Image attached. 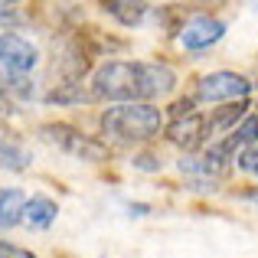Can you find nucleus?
Wrapping results in <instances>:
<instances>
[{"instance_id": "obj_1", "label": "nucleus", "mask_w": 258, "mask_h": 258, "mask_svg": "<svg viewBox=\"0 0 258 258\" xmlns=\"http://www.w3.org/2000/svg\"><path fill=\"white\" fill-rule=\"evenodd\" d=\"M92 98L98 101H157L176 88V72L167 62L108 59L92 72Z\"/></svg>"}, {"instance_id": "obj_2", "label": "nucleus", "mask_w": 258, "mask_h": 258, "mask_svg": "<svg viewBox=\"0 0 258 258\" xmlns=\"http://www.w3.org/2000/svg\"><path fill=\"white\" fill-rule=\"evenodd\" d=\"M98 127L114 144H151L164 131V111L154 101H118L101 111Z\"/></svg>"}, {"instance_id": "obj_3", "label": "nucleus", "mask_w": 258, "mask_h": 258, "mask_svg": "<svg viewBox=\"0 0 258 258\" xmlns=\"http://www.w3.org/2000/svg\"><path fill=\"white\" fill-rule=\"evenodd\" d=\"M39 138L46 141L49 147L69 154L76 160H85V164H105L111 157L105 141L92 138V134L79 131L76 124H66V121H49V124H39Z\"/></svg>"}, {"instance_id": "obj_4", "label": "nucleus", "mask_w": 258, "mask_h": 258, "mask_svg": "<svg viewBox=\"0 0 258 258\" xmlns=\"http://www.w3.org/2000/svg\"><path fill=\"white\" fill-rule=\"evenodd\" d=\"M92 56L95 46L85 43V33H72L52 46V76L59 82H82L92 69Z\"/></svg>"}, {"instance_id": "obj_5", "label": "nucleus", "mask_w": 258, "mask_h": 258, "mask_svg": "<svg viewBox=\"0 0 258 258\" xmlns=\"http://www.w3.org/2000/svg\"><path fill=\"white\" fill-rule=\"evenodd\" d=\"M255 82L245 79L242 72H232V69H219V72H209L196 82V101L203 105H222V101H239V98H248L252 95Z\"/></svg>"}, {"instance_id": "obj_6", "label": "nucleus", "mask_w": 258, "mask_h": 258, "mask_svg": "<svg viewBox=\"0 0 258 258\" xmlns=\"http://www.w3.org/2000/svg\"><path fill=\"white\" fill-rule=\"evenodd\" d=\"M222 36H226V20L213 17V13H193L180 23V46L189 56L209 52Z\"/></svg>"}, {"instance_id": "obj_7", "label": "nucleus", "mask_w": 258, "mask_h": 258, "mask_svg": "<svg viewBox=\"0 0 258 258\" xmlns=\"http://www.w3.org/2000/svg\"><path fill=\"white\" fill-rule=\"evenodd\" d=\"M229 167H232V160L226 157V154L219 151V147H206V151H186L180 160H176V170H180L186 180H219L229 173Z\"/></svg>"}, {"instance_id": "obj_8", "label": "nucleus", "mask_w": 258, "mask_h": 258, "mask_svg": "<svg viewBox=\"0 0 258 258\" xmlns=\"http://www.w3.org/2000/svg\"><path fill=\"white\" fill-rule=\"evenodd\" d=\"M36 66H39V49L30 39L13 30H0V69L36 72Z\"/></svg>"}, {"instance_id": "obj_9", "label": "nucleus", "mask_w": 258, "mask_h": 258, "mask_svg": "<svg viewBox=\"0 0 258 258\" xmlns=\"http://www.w3.org/2000/svg\"><path fill=\"white\" fill-rule=\"evenodd\" d=\"M252 111V101L248 98H239V101H222V105H216L209 114H203V134H206V141H219L226 138L229 131H232L235 124H239L245 114Z\"/></svg>"}, {"instance_id": "obj_10", "label": "nucleus", "mask_w": 258, "mask_h": 258, "mask_svg": "<svg viewBox=\"0 0 258 258\" xmlns=\"http://www.w3.org/2000/svg\"><path fill=\"white\" fill-rule=\"evenodd\" d=\"M164 138L170 141L173 147L186 151H200L206 144V134H203V114L200 111H186L180 118H170V124L164 127Z\"/></svg>"}, {"instance_id": "obj_11", "label": "nucleus", "mask_w": 258, "mask_h": 258, "mask_svg": "<svg viewBox=\"0 0 258 258\" xmlns=\"http://www.w3.org/2000/svg\"><path fill=\"white\" fill-rule=\"evenodd\" d=\"M56 216H59L56 200H49V196H43V193L26 196V206H23V226H26V229L46 232V229L56 222Z\"/></svg>"}, {"instance_id": "obj_12", "label": "nucleus", "mask_w": 258, "mask_h": 258, "mask_svg": "<svg viewBox=\"0 0 258 258\" xmlns=\"http://www.w3.org/2000/svg\"><path fill=\"white\" fill-rule=\"evenodd\" d=\"M0 167L13 173H23L33 167V151L10 131H0Z\"/></svg>"}, {"instance_id": "obj_13", "label": "nucleus", "mask_w": 258, "mask_h": 258, "mask_svg": "<svg viewBox=\"0 0 258 258\" xmlns=\"http://www.w3.org/2000/svg\"><path fill=\"white\" fill-rule=\"evenodd\" d=\"M101 7H105V13L114 20V23L121 26H141L147 20V10H151V4L147 0H101Z\"/></svg>"}, {"instance_id": "obj_14", "label": "nucleus", "mask_w": 258, "mask_h": 258, "mask_svg": "<svg viewBox=\"0 0 258 258\" xmlns=\"http://www.w3.org/2000/svg\"><path fill=\"white\" fill-rule=\"evenodd\" d=\"M23 206H26V193L23 189L0 186V229L23 226Z\"/></svg>"}, {"instance_id": "obj_15", "label": "nucleus", "mask_w": 258, "mask_h": 258, "mask_svg": "<svg viewBox=\"0 0 258 258\" xmlns=\"http://www.w3.org/2000/svg\"><path fill=\"white\" fill-rule=\"evenodd\" d=\"M95 101L92 88L85 92V82H52V92H46V105H82Z\"/></svg>"}, {"instance_id": "obj_16", "label": "nucleus", "mask_w": 258, "mask_h": 258, "mask_svg": "<svg viewBox=\"0 0 258 258\" xmlns=\"http://www.w3.org/2000/svg\"><path fill=\"white\" fill-rule=\"evenodd\" d=\"M23 4L26 0H0V26L4 30H13V26H20L26 20Z\"/></svg>"}, {"instance_id": "obj_17", "label": "nucleus", "mask_w": 258, "mask_h": 258, "mask_svg": "<svg viewBox=\"0 0 258 258\" xmlns=\"http://www.w3.org/2000/svg\"><path fill=\"white\" fill-rule=\"evenodd\" d=\"M232 167H239L242 173H248V176H255V180H258V144H252V147H245V151L235 154Z\"/></svg>"}, {"instance_id": "obj_18", "label": "nucleus", "mask_w": 258, "mask_h": 258, "mask_svg": "<svg viewBox=\"0 0 258 258\" xmlns=\"http://www.w3.org/2000/svg\"><path fill=\"white\" fill-rule=\"evenodd\" d=\"M131 167L134 170H144V173H157L160 167H164V160H160L157 154H151V151H138L131 157Z\"/></svg>"}, {"instance_id": "obj_19", "label": "nucleus", "mask_w": 258, "mask_h": 258, "mask_svg": "<svg viewBox=\"0 0 258 258\" xmlns=\"http://www.w3.org/2000/svg\"><path fill=\"white\" fill-rule=\"evenodd\" d=\"M0 258H36L30 248L13 245V242H0Z\"/></svg>"}, {"instance_id": "obj_20", "label": "nucleus", "mask_w": 258, "mask_h": 258, "mask_svg": "<svg viewBox=\"0 0 258 258\" xmlns=\"http://www.w3.org/2000/svg\"><path fill=\"white\" fill-rule=\"evenodd\" d=\"M167 111H170V118H180V114H186V111H196V98H180V101H173Z\"/></svg>"}, {"instance_id": "obj_21", "label": "nucleus", "mask_w": 258, "mask_h": 258, "mask_svg": "<svg viewBox=\"0 0 258 258\" xmlns=\"http://www.w3.org/2000/svg\"><path fill=\"white\" fill-rule=\"evenodd\" d=\"M147 213H151L147 203H127V216H138V219H141V216H147Z\"/></svg>"}, {"instance_id": "obj_22", "label": "nucleus", "mask_w": 258, "mask_h": 258, "mask_svg": "<svg viewBox=\"0 0 258 258\" xmlns=\"http://www.w3.org/2000/svg\"><path fill=\"white\" fill-rule=\"evenodd\" d=\"M245 200H252V203H258V193H245Z\"/></svg>"}, {"instance_id": "obj_23", "label": "nucleus", "mask_w": 258, "mask_h": 258, "mask_svg": "<svg viewBox=\"0 0 258 258\" xmlns=\"http://www.w3.org/2000/svg\"><path fill=\"white\" fill-rule=\"evenodd\" d=\"M255 114H258V105H255Z\"/></svg>"}, {"instance_id": "obj_24", "label": "nucleus", "mask_w": 258, "mask_h": 258, "mask_svg": "<svg viewBox=\"0 0 258 258\" xmlns=\"http://www.w3.org/2000/svg\"><path fill=\"white\" fill-rule=\"evenodd\" d=\"M255 7H258V4H255Z\"/></svg>"}]
</instances>
